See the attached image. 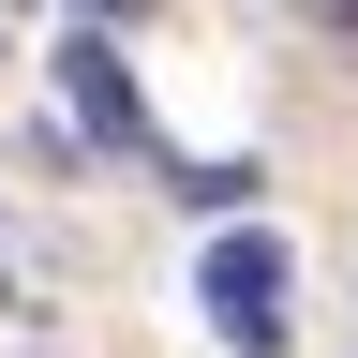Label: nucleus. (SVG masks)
Returning <instances> with one entry per match:
<instances>
[{"mask_svg":"<svg viewBox=\"0 0 358 358\" xmlns=\"http://www.w3.org/2000/svg\"><path fill=\"white\" fill-rule=\"evenodd\" d=\"M60 105H75L90 150L164 164V134H150V105H134V75H120V30H105V15H75V30H60Z\"/></svg>","mask_w":358,"mask_h":358,"instance_id":"nucleus-1","label":"nucleus"},{"mask_svg":"<svg viewBox=\"0 0 358 358\" xmlns=\"http://www.w3.org/2000/svg\"><path fill=\"white\" fill-rule=\"evenodd\" d=\"M299 30H329V45H358V0H299Z\"/></svg>","mask_w":358,"mask_h":358,"instance_id":"nucleus-3","label":"nucleus"},{"mask_svg":"<svg viewBox=\"0 0 358 358\" xmlns=\"http://www.w3.org/2000/svg\"><path fill=\"white\" fill-rule=\"evenodd\" d=\"M194 299H209V329L239 358H268V343H284V239H268V224H224L209 268H194Z\"/></svg>","mask_w":358,"mask_h":358,"instance_id":"nucleus-2","label":"nucleus"},{"mask_svg":"<svg viewBox=\"0 0 358 358\" xmlns=\"http://www.w3.org/2000/svg\"><path fill=\"white\" fill-rule=\"evenodd\" d=\"M90 15H105V30H134V15H150V0H90Z\"/></svg>","mask_w":358,"mask_h":358,"instance_id":"nucleus-4","label":"nucleus"}]
</instances>
